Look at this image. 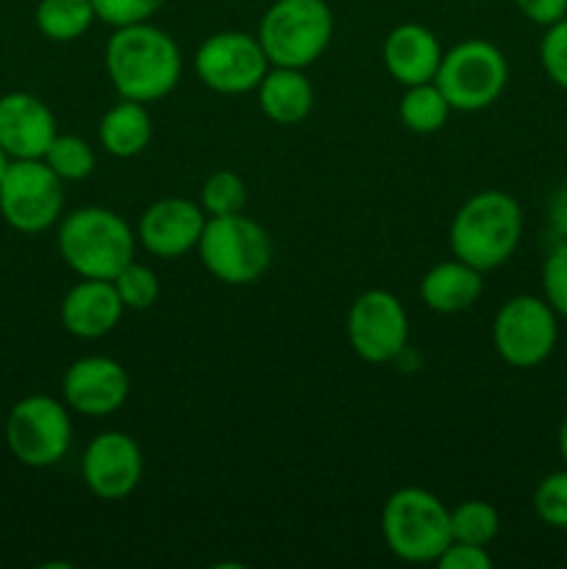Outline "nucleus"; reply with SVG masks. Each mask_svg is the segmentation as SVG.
<instances>
[{
  "label": "nucleus",
  "instance_id": "nucleus-1",
  "mask_svg": "<svg viewBox=\"0 0 567 569\" xmlns=\"http://www.w3.org/2000/svg\"><path fill=\"white\" fill-rule=\"evenodd\" d=\"M106 72L122 100L156 103L178 87L183 56L176 39L150 20L115 28L106 42Z\"/></svg>",
  "mask_w": 567,
  "mask_h": 569
},
{
  "label": "nucleus",
  "instance_id": "nucleus-2",
  "mask_svg": "<svg viewBox=\"0 0 567 569\" xmlns=\"http://www.w3.org/2000/svg\"><path fill=\"white\" fill-rule=\"evenodd\" d=\"M450 250L456 259L489 272L511 259L523 237L520 203L509 192L484 189L459 206L450 222Z\"/></svg>",
  "mask_w": 567,
  "mask_h": 569
},
{
  "label": "nucleus",
  "instance_id": "nucleus-3",
  "mask_svg": "<svg viewBox=\"0 0 567 569\" xmlns=\"http://www.w3.org/2000/svg\"><path fill=\"white\" fill-rule=\"evenodd\" d=\"M59 253L64 264L81 278L115 281L137 253V233L117 211L103 206H83L61 220Z\"/></svg>",
  "mask_w": 567,
  "mask_h": 569
},
{
  "label": "nucleus",
  "instance_id": "nucleus-4",
  "mask_svg": "<svg viewBox=\"0 0 567 569\" xmlns=\"http://www.w3.org/2000/svg\"><path fill=\"white\" fill-rule=\"evenodd\" d=\"M381 533L389 553L409 565L437 561L454 542L450 509L428 489L404 487L381 509Z\"/></svg>",
  "mask_w": 567,
  "mask_h": 569
},
{
  "label": "nucleus",
  "instance_id": "nucleus-5",
  "mask_svg": "<svg viewBox=\"0 0 567 569\" xmlns=\"http://www.w3.org/2000/svg\"><path fill=\"white\" fill-rule=\"evenodd\" d=\"M256 37L272 67L306 70L331 44L334 11L328 0H276L261 14Z\"/></svg>",
  "mask_w": 567,
  "mask_h": 569
},
{
  "label": "nucleus",
  "instance_id": "nucleus-6",
  "mask_svg": "<svg viewBox=\"0 0 567 569\" xmlns=\"http://www.w3.org/2000/svg\"><path fill=\"white\" fill-rule=\"evenodd\" d=\"M206 270L228 287L256 283L272 264V239L256 220L239 214L206 217L198 242Z\"/></svg>",
  "mask_w": 567,
  "mask_h": 569
},
{
  "label": "nucleus",
  "instance_id": "nucleus-7",
  "mask_svg": "<svg viewBox=\"0 0 567 569\" xmlns=\"http://www.w3.org/2000/svg\"><path fill=\"white\" fill-rule=\"evenodd\" d=\"M434 83L442 89L450 109L472 114L489 109L504 94L509 64L498 44L487 39H465L442 56Z\"/></svg>",
  "mask_w": 567,
  "mask_h": 569
},
{
  "label": "nucleus",
  "instance_id": "nucleus-8",
  "mask_svg": "<svg viewBox=\"0 0 567 569\" xmlns=\"http://www.w3.org/2000/svg\"><path fill=\"white\" fill-rule=\"evenodd\" d=\"M6 445L20 465L33 470L59 465L72 445L67 403L50 395H28L17 400L6 417Z\"/></svg>",
  "mask_w": 567,
  "mask_h": 569
},
{
  "label": "nucleus",
  "instance_id": "nucleus-9",
  "mask_svg": "<svg viewBox=\"0 0 567 569\" xmlns=\"http://www.w3.org/2000/svg\"><path fill=\"white\" fill-rule=\"evenodd\" d=\"M559 315L537 295H517L498 309L493 322L495 353L515 370L539 367L556 348Z\"/></svg>",
  "mask_w": 567,
  "mask_h": 569
},
{
  "label": "nucleus",
  "instance_id": "nucleus-10",
  "mask_svg": "<svg viewBox=\"0 0 567 569\" xmlns=\"http://www.w3.org/2000/svg\"><path fill=\"white\" fill-rule=\"evenodd\" d=\"M64 181L42 159H14L0 181V214L14 231L42 233L61 220Z\"/></svg>",
  "mask_w": 567,
  "mask_h": 569
},
{
  "label": "nucleus",
  "instance_id": "nucleus-11",
  "mask_svg": "<svg viewBox=\"0 0 567 569\" xmlns=\"http://www.w3.org/2000/svg\"><path fill=\"white\" fill-rule=\"evenodd\" d=\"M270 70L259 37L245 31H217L200 42L195 72L206 89L217 94L256 92Z\"/></svg>",
  "mask_w": 567,
  "mask_h": 569
},
{
  "label": "nucleus",
  "instance_id": "nucleus-12",
  "mask_svg": "<svg viewBox=\"0 0 567 569\" xmlns=\"http://www.w3.org/2000/svg\"><path fill=\"white\" fill-rule=\"evenodd\" d=\"M348 342L361 361L389 365L409 342V315L387 289H367L348 311Z\"/></svg>",
  "mask_w": 567,
  "mask_h": 569
},
{
  "label": "nucleus",
  "instance_id": "nucleus-13",
  "mask_svg": "<svg viewBox=\"0 0 567 569\" xmlns=\"http://www.w3.org/2000/svg\"><path fill=\"white\" fill-rule=\"evenodd\" d=\"M145 472L137 439L122 431L98 433L83 450L81 476L89 492L100 500H122L133 495Z\"/></svg>",
  "mask_w": 567,
  "mask_h": 569
},
{
  "label": "nucleus",
  "instance_id": "nucleus-14",
  "mask_svg": "<svg viewBox=\"0 0 567 569\" xmlns=\"http://www.w3.org/2000/svg\"><path fill=\"white\" fill-rule=\"evenodd\" d=\"M128 395H131L128 370L109 356H83L72 361L61 378V398L67 409L94 420L120 411Z\"/></svg>",
  "mask_w": 567,
  "mask_h": 569
},
{
  "label": "nucleus",
  "instance_id": "nucleus-15",
  "mask_svg": "<svg viewBox=\"0 0 567 569\" xmlns=\"http://www.w3.org/2000/svg\"><path fill=\"white\" fill-rule=\"evenodd\" d=\"M206 211L187 198H161L142 211L137 242L156 259H181L198 248Z\"/></svg>",
  "mask_w": 567,
  "mask_h": 569
},
{
  "label": "nucleus",
  "instance_id": "nucleus-16",
  "mask_svg": "<svg viewBox=\"0 0 567 569\" xmlns=\"http://www.w3.org/2000/svg\"><path fill=\"white\" fill-rule=\"evenodd\" d=\"M53 111L31 92H9L0 98V148L11 159H42L56 139Z\"/></svg>",
  "mask_w": 567,
  "mask_h": 569
},
{
  "label": "nucleus",
  "instance_id": "nucleus-17",
  "mask_svg": "<svg viewBox=\"0 0 567 569\" xmlns=\"http://www.w3.org/2000/svg\"><path fill=\"white\" fill-rule=\"evenodd\" d=\"M384 67L400 87H417L437 78L445 50L431 28L420 22H400L384 39Z\"/></svg>",
  "mask_w": 567,
  "mask_h": 569
},
{
  "label": "nucleus",
  "instance_id": "nucleus-18",
  "mask_svg": "<svg viewBox=\"0 0 567 569\" xmlns=\"http://www.w3.org/2000/svg\"><path fill=\"white\" fill-rule=\"evenodd\" d=\"M120 295L115 283L98 278H81L61 300V326L78 339H100L122 320Z\"/></svg>",
  "mask_w": 567,
  "mask_h": 569
},
{
  "label": "nucleus",
  "instance_id": "nucleus-19",
  "mask_svg": "<svg viewBox=\"0 0 567 569\" xmlns=\"http://www.w3.org/2000/svg\"><path fill=\"white\" fill-rule=\"evenodd\" d=\"M484 295V272L461 259L439 261L422 276L420 298L437 315H461Z\"/></svg>",
  "mask_w": 567,
  "mask_h": 569
},
{
  "label": "nucleus",
  "instance_id": "nucleus-20",
  "mask_svg": "<svg viewBox=\"0 0 567 569\" xmlns=\"http://www.w3.org/2000/svg\"><path fill=\"white\" fill-rule=\"evenodd\" d=\"M259 109L276 126H298L315 109V89L304 70L295 67H272L256 87Z\"/></svg>",
  "mask_w": 567,
  "mask_h": 569
},
{
  "label": "nucleus",
  "instance_id": "nucleus-21",
  "mask_svg": "<svg viewBox=\"0 0 567 569\" xmlns=\"http://www.w3.org/2000/svg\"><path fill=\"white\" fill-rule=\"evenodd\" d=\"M98 139L103 150L115 159H133V156L145 153L153 139V120L145 103L137 100H122V103L111 106L103 117H100Z\"/></svg>",
  "mask_w": 567,
  "mask_h": 569
},
{
  "label": "nucleus",
  "instance_id": "nucleus-22",
  "mask_svg": "<svg viewBox=\"0 0 567 569\" xmlns=\"http://www.w3.org/2000/svg\"><path fill=\"white\" fill-rule=\"evenodd\" d=\"M33 20L50 42H76L94 26L98 14L92 0H39Z\"/></svg>",
  "mask_w": 567,
  "mask_h": 569
},
{
  "label": "nucleus",
  "instance_id": "nucleus-23",
  "mask_svg": "<svg viewBox=\"0 0 567 569\" xmlns=\"http://www.w3.org/2000/svg\"><path fill=\"white\" fill-rule=\"evenodd\" d=\"M450 111L454 109H450L442 89L434 81L406 87L404 98H400L398 103L400 122H404L411 133H420V137H428V133H437L439 128H445Z\"/></svg>",
  "mask_w": 567,
  "mask_h": 569
},
{
  "label": "nucleus",
  "instance_id": "nucleus-24",
  "mask_svg": "<svg viewBox=\"0 0 567 569\" xmlns=\"http://www.w3.org/2000/svg\"><path fill=\"white\" fill-rule=\"evenodd\" d=\"M44 164L61 178V181H83L94 172V150L87 139L76 137V133H56V139L50 142L48 153L42 156Z\"/></svg>",
  "mask_w": 567,
  "mask_h": 569
},
{
  "label": "nucleus",
  "instance_id": "nucleus-25",
  "mask_svg": "<svg viewBox=\"0 0 567 569\" xmlns=\"http://www.w3.org/2000/svg\"><path fill=\"white\" fill-rule=\"evenodd\" d=\"M450 531L456 542H470L487 548L500 531V515L487 500H465L450 509Z\"/></svg>",
  "mask_w": 567,
  "mask_h": 569
},
{
  "label": "nucleus",
  "instance_id": "nucleus-26",
  "mask_svg": "<svg viewBox=\"0 0 567 569\" xmlns=\"http://www.w3.org/2000/svg\"><path fill=\"white\" fill-rule=\"evenodd\" d=\"M248 203V187L233 170H217L200 187V209L206 217H226L245 211Z\"/></svg>",
  "mask_w": 567,
  "mask_h": 569
},
{
  "label": "nucleus",
  "instance_id": "nucleus-27",
  "mask_svg": "<svg viewBox=\"0 0 567 569\" xmlns=\"http://www.w3.org/2000/svg\"><path fill=\"white\" fill-rule=\"evenodd\" d=\"M115 289L120 295L122 306L128 311H145L159 300V276L150 270L148 264H139V261H131L128 267H122L115 276Z\"/></svg>",
  "mask_w": 567,
  "mask_h": 569
},
{
  "label": "nucleus",
  "instance_id": "nucleus-28",
  "mask_svg": "<svg viewBox=\"0 0 567 569\" xmlns=\"http://www.w3.org/2000/svg\"><path fill=\"white\" fill-rule=\"evenodd\" d=\"M534 511L548 528L567 531V467L539 481L534 492Z\"/></svg>",
  "mask_w": 567,
  "mask_h": 569
},
{
  "label": "nucleus",
  "instance_id": "nucleus-29",
  "mask_svg": "<svg viewBox=\"0 0 567 569\" xmlns=\"http://www.w3.org/2000/svg\"><path fill=\"white\" fill-rule=\"evenodd\" d=\"M539 64L545 76L567 92V17L545 28V37L539 42Z\"/></svg>",
  "mask_w": 567,
  "mask_h": 569
},
{
  "label": "nucleus",
  "instance_id": "nucleus-30",
  "mask_svg": "<svg viewBox=\"0 0 567 569\" xmlns=\"http://www.w3.org/2000/svg\"><path fill=\"white\" fill-rule=\"evenodd\" d=\"M543 292L550 309L567 320V239H559L545 259Z\"/></svg>",
  "mask_w": 567,
  "mask_h": 569
},
{
  "label": "nucleus",
  "instance_id": "nucleus-31",
  "mask_svg": "<svg viewBox=\"0 0 567 569\" xmlns=\"http://www.w3.org/2000/svg\"><path fill=\"white\" fill-rule=\"evenodd\" d=\"M165 3L167 0H92L98 20L111 28L150 20Z\"/></svg>",
  "mask_w": 567,
  "mask_h": 569
},
{
  "label": "nucleus",
  "instance_id": "nucleus-32",
  "mask_svg": "<svg viewBox=\"0 0 567 569\" xmlns=\"http://www.w3.org/2000/svg\"><path fill=\"white\" fill-rule=\"evenodd\" d=\"M437 565L442 569H489L493 559H489L487 548H481V545L456 542L454 539L437 559Z\"/></svg>",
  "mask_w": 567,
  "mask_h": 569
},
{
  "label": "nucleus",
  "instance_id": "nucleus-33",
  "mask_svg": "<svg viewBox=\"0 0 567 569\" xmlns=\"http://www.w3.org/2000/svg\"><path fill=\"white\" fill-rule=\"evenodd\" d=\"M517 11L534 26H554L561 17H567V0H515Z\"/></svg>",
  "mask_w": 567,
  "mask_h": 569
},
{
  "label": "nucleus",
  "instance_id": "nucleus-34",
  "mask_svg": "<svg viewBox=\"0 0 567 569\" xmlns=\"http://www.w3.org/2000/svg\"><path fill=\"white\" fill-rule=\"evenodd\" d=\"M548 220H550V228H554L556 237L567 239V187L556 189L554 198H550Z\"/></svg>",
  "mask_w": 567,
  "mask_h": 569
},
{
  "label": "nucleus",
  "instance_id": "nucleus-35",
  "mask_svg": "<svg viewBox=\"0 0 567 569\" xmlns=\"http://www.w3.org/2000/svg\"><path fill=\"white\" fill-rule=\"evenodd\" d=\"M559 453H561V459H565V467H567V417L561 420V426H559Z\"/></svg>",
  "mask_w": 567,
  "mask_h": 569
},
{
  "label": "nucleus",
  "instance_id": "nucleus-36",
  "mask_svg": "<svg viewBox=\"0 0 567 569\" xmlns=\"http://www.w3.org/2000/svg\"><path fill=\"white\" fill-rule=\"evenodd\" d=\"M11 161H14V159H11V156L6 153L3 148H0V181H3V176H6V170H9Z\"/></svg>",
  "mask_w": 567,
  "mask_h": 569
}]
</instances>
